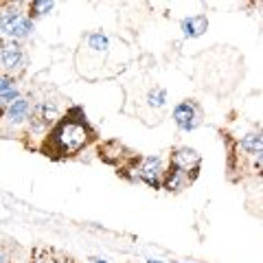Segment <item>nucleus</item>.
Returning a JSON list of instances; mask_svg holds the SVG:
<instances>
[{"mask_svg":"<svg viewBox=\"0 0 263 263\" xmlns=\"http://www.w3.org/2000/svg\"><path fill=\"white\" fill-rule=\"evenodd\" d=\"M31 114V108H29V101H24V99H18V101H13L9 108L5 110V119L7 123H11V125H18V123L27 121Z\"/></svg>","mask_w":263,"mask_h":263,"instance_id":"nucleus-9","label":"nucleus"},{"mask_svg":"<svg viewBox=\"0 0 263 263\" xmlns=\"http://www.w3.org/2000/svg\"><path fill=\"white\" fill-rule=\"evenodd\" d=\"M62 263H68V261H62Z\"/></svg>","mask_w":263,"mask_h":263,"instance_id":"nucleus-20","label":"nucleus"},{"mask_svg":"<svg viewBox=\"0 0 263 263\" xmlns=\"http://www.w3.org/2000/svg\"><path fill=\"white\" fill-rule=\"evenodd\" d=\"M0 263H7V254H5V250H0Z\"/></svg>","mask_w":263,"mask_h":263,"instance_id":"nucleus-17","label":"nucleus"},{"mask_svg":"<svg viewBox=\"0 0 263 263\" xmlns=\"http://www.w3.org/2000/svg\"><path fill=\"white\" fill-rule=\"evenodd\" d=\"M18 99H20V92L15 88H11V90H7V92L0 95V105H7V108H9L13 101H18Z\"/></svg>","mask_w":263,"mask_h":263,"instance_id":"nucleus-14","label":"nucleus"},{"mask_svg":"<svg viewBox=\"0 0 263 263\" xmlns=\"http://www.w3.org/2000/svg\"><path fill=\"white\" fill-rule=\"evenodd\" d=\"M90 46H92V48H99V51H103V48L108 46V40H105L101 33H99V35H90Z\"/></svg>","mask_w":263,"mask_h":263,"instance_id":"nucleus-15","label":"nucleus"},{"mask_svg":"<svg viewBox=\"0 0 263 263\" xmlns=\"http://www.w3.org/2000/svg\"><path fill=\"white\" fill-rule=\"evenodd\" d=\"M147 263H162V261H154V259H149V261H147Z\"/></svg>","mask_w":263,"mask_h":263,"instance_id":"nucleus-18","label":"nucleus"},{"mask_svg":"<svg viewBox=\"0 0 263 263\" xmlns=\"http://www.w3.org/2000/svg\"><path fill=\"white\" fill-rule=\"evenodd\" d=\"M127 169L132 171L129 180H141L149 186H160L162 176V160L158 156H141L127 162Z\"/></svg>","mask_w":263,"mask_h":263,"instance_id":"nucleus-2","label":"nucleus"},{"mask_svg":"<svg viewBox=\"0 0 263 263\" xmlns=\"http://www.w3.org/2000/svg\"><path fill=\"white\" fill-rule=\"evenodd\" d=\"M0 31L7 33L13 40H22L31 35L33 31V22L29 15H24L22 9H18L15 5L7 7V9L0 11Z\"/></svg>","mask_w":263,"mask_h":263,"instance_id":"nucleus-3","label":"nucleus"},{"mask_svg":"<svg viewBox=\"0 0 263 263\" xmlns=\"http://www.w3.org/2000/svg\"><path fill=\"white\" fill-rule=\"evenodd\" d=\"M31 7V11H29V18H40V15H46V13H51V9L55 7V3H42V0H40V3H31L29 5Z\"/></svg>","mask_w":263,"mask_h":263,"instance_id":"nucleus-12","label":"nucleus"},{"mask_svg":"<svg viewBox=\"0 0 263 263\" xmlns=\"http://www.w3.org/2000/svg\"><path fill=\"white\" fill-rule=\"evenodd\" d=\"M195 178H197V174H186V171L176 169L169 164V169L164 171V176L160 178V184H162V189H167V191L178 193V191H182V189H186Z\"/></svg>","mask_w":263,"mask_h":263,"instance_id":"nucleus-7","label":"nucleus"},{"mask_svg":"<svg viewBox=\"0 0 263 263\" xmlns=\"http://www.w3.org/2000/svg\"><path fill=\"white\" fill-rule=\"evenodd\" d=\"M22 62H24V51H22V46L15 42V40H11V42L0 46V66H3L5 70L20 68Z\"/></svg>","mask_w":263,"mask_h":263,"instance_id":"nucleus-8","label":"nucleus"},{"mask_svg":"<svg viewBox=\"0 0 263 263\" xmlns=\"http://www.w3.org/2000/svg\"><path fill=\"white\" fill-rule=\"evenodd\" d=\"M167 101V92L164 90H160V88H154L152 92H149V103L152 105H156V108H160V105Z\"/></svg>","mask_w":263,"mask_h":263,"instance_id":"nucleus-13","label":"nucleus"},{"mask_svg":"<svg viewBox=\"0 0 263 263\" xmlns=\"http://www.w3.org/2000/svg\"><path fill=\"white\" fill-rule=\"evenodd\" d=\"M200 162H202V158L193 147H176L169 158L171 167L182 169L186 174H197V171H200Z\"/></svg>","mask_w":263,"mask_h":263,"instance_id":"nucleus-6","label":"nucleus"},{"mask_svg":"<svg viewBox=\"0 0 263 263\" xmlns=\"http://www.w3.org/2000/svg\"><path fill=\"white\" fill-rule=\"evenodd\" d=\"M174 121L178 123L180 129L193 132L202 125V108L195 101H182L176 105L174 110Z\"/></svg>","mask_w":263,"mask_h":263,"instance_id":"nucleus-4","label":"nucleus"},{"mask_svg":"<svg viewBox=\"0 0 263 263\" xmlns=\"http://www.w3.org/2000/svg\"><path fill=\"white\" fill-rule=\"evenodd\" d=\"M57 121H60V110H57L53 103H40L37 108L33 110V114H29L31 132H44V129H51Z\"/></svg>","mask_w":263,"mask_h":263,"instance_id":"nucleus-5","label":"nucleus"},{"mask_svg":"<svg viewBox=\"0 0 263 263\" xmlns=\"http://www.w3.org/2000/svg\"><path fill=\"white\" fill-rule=\"evenodd\" d=\"M239 149H241L243 154H250V156H261V149H263L261 132H248V134L241 138Z\"/></svg>","mask_w":263,"mask_h":263,"instance_id":"nucleus-10","label":"nucleus"},{"mask_svg":"<svg viewBox=\"0 0 263 263\" xmlns=\"http://www.w3.org/2000/svg\"><path fill=\"white\" fill-rule=\"evenodd\" d=\"M11 88H13V79L11 77H7V75L0 77V95L7 92V90H11Z\"/></svg>","mask_w":263,"mask_h":263,"instance_id":"nucleus-16","label":"nucleus"},{"mask_svg":"<svg viewBox=\"0 0 263 263\" xmlns=\"http://www.w3.org/2000/svg\"><path fill=\"white\" fill-rule=\"evenodd\" d=\"M90 138H92V129L84 119V112L75 108L51 127L42 152H48L53 158H68L84 149Z\"/></svg>","mask_w":263,"mask_h":263,"instance_id":"nucleus-1","label":"nucleus"},{"mask_svg":"<svg viewBox=\"0 0 263 263\" xmlns=\"http://www.w3.org/2000/svg\"><path fill=\"white\" fill-rule=\"evenodd\" d=\"M206 18L204 15H191V18H184L182 20V33L186 37H197L206 31Z\"/></svg>","mask_w":263,"mask_h":263,"instance_id":"nucleus-11","label":"nucleus"},{"mask_svg":"<svg viewBox=\"0 0 263 263\" xmlns=\"http://www.w3.org/2000/svg\"><path fill=\"white\" fill-rule=\"evenodd\" d=\"M95 263H105V261H95Z\"/></svg>","mask_w":263,"mask_h":263,"instance_id":"nucleus-19","label":"nucleus"}]
</instances>
